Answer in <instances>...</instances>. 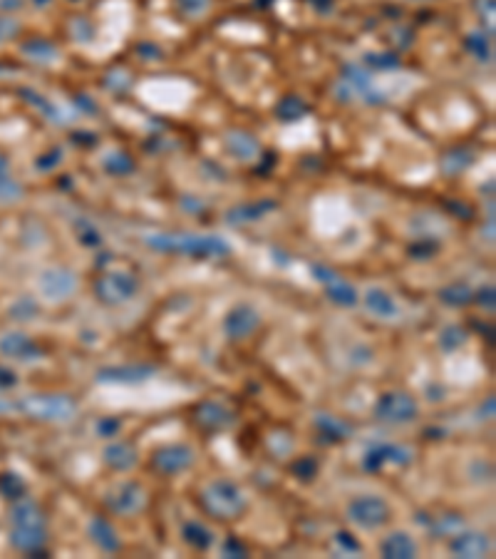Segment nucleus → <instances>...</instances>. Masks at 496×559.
<instances>
[{
  "mask_svg": "<svg viewBox=\"0 0 496 559\" xmlns=\"http://www.w3.org/2000/svg\"><path fill=\"white\" fill-rule=\"evenodd\" d=\"M199 505L213 519L226 522V519L241 517L243 512H246L248 502L238 485H233L229 480H213L199 492Z\"/></svg>",
  "mask_w": 496,
  "mask_h": 559,
  "instance_id": "1",
  "label": "nucleus"
},
{
  "mask_svg": "<svg viewBox=\"0 0 496 559\" xmlns=\"http://www.w3.org/2000/svg\"><path fill=\"white\" fill-rule=\"evenodd\" d=\"M147 244L157 251H179L191 256H224L229 254V244L219 237H189V234H154Z\"/></svg>",
  "mask_w": 496,
  "mask_h": 559,
  "instance_id": "2",
  "label": "nucleus"
},
{
  "mask_svg": "<svg viewBox=\"0 0 496 559\" xmlns=\"http://www.w3.org/2000/svg\"><path fill=\"white\" fill-rule=\"evenodd\" d=\"M18 411L35 420H70L77 413V403L60 393H33L20 400Z\"/></svg>",
  "mask_w": 496,
  "mask_h": 559,
  "instance_id": "3",
  "label": "nucleus"
},
{
  "mask_svg": "<svg viewBox=\"0 0 496 559\" xmlns=\"http://www.w3.org/2000/svg\"><path fill=\"white\" fill-rule=\"evenodd\" d=\"M390 505L380 495H360L348 505V519L360 530H380L390 522Z\"/></svg>",
  "mask_w": 496,
  "mask_h": 559,
  "instance_id": "4",
  "label": "nucleus"
},
{
  "mask_svg": "<svg viewBox=\"0 0 496 559\" xmlns=\"http://www.w3.org/2000/svg\"><path fill=\"white\" fill-rule=\"evenodd\" d=\"M375 418L390 425H402V422H412L420 415V403L405 390H387L382 393L375 403Z\"/></svg>",
  "mask_w": 496,
  "mask_h": 559,
  "instance_id": "5",
  "label": "nucleus"
},
{
  "mask_svg": "<svg viewBox=\"0 0 496 559\" xmlns=\"http://www.w3.org/2000/svg\"><path fill=\"white\" fill-rule=\"evenodd\" d=\"M139 293V281L124 271H112L95 281V296L107 306H122Z\"/></svg>",
  "mask_w": 496,
  "mask_h": 559,
  "instance_id": "6",
  "label": "nucleus"
},
{
  "mask_svg": "<svg viewBox=\"0 0 496 559\" xmlns=\"http://www.w3.org/2000/svg\"><path fill=\"white\" fill-rule=\"evenodd\" d=\"M107 507L114 512V515H122V517H132V515H139L147 505V492L139 482H122L112 492L107 495Z\"/></svg>",
  "mask_w": 496,
  "mask_h": 559,
  "instance_id": "7",
  "label": "nucleus"
},
{
  "mask_svg": "<svg viewBox=\"0 0 496 559\" xmlns=\"http://www.w3.org/2000/svg\"><path fill=\"white\" fill-rule=\"evenodd\" d=\"M387 463L405 467V465L412 463V450L405 445H395V442H378V445L367 447L365 458H362V470L378 472Z\"/></svg>",
  "mask_w": 496,
  "mask_h": 559,
  "instance_id": "8",
  "label": "nucleus"
},
{
  "mask_svg": "<svg viewBox=\"0 0 496 559\" xmlns=\"http://www.w3.org/2000/svg\"><path fill=\"white\" fill-rule=\"evenodd\" d=\"M194 465V450L189 445H164L152 455V467L159 475H177Z\"/></svg>",
  "mask_w": 496,
  "mask_h": 559,
  "instance_id": "9",
  "label": "nucleus"
},
{
  "mask_svg": "<svg viewBox=\"0 0 496 559\" xmlns=\"http://www.w3.org/2000/svg\"><path fill=\"white\" fill-rule=\"evenodd\" d=\"M260 326V316L254 306L248 304H238L226 313L224 318V334L229 336L231 341H243L248 336H254Z\"/></svg>",
  "mask_w": 496,
  "mask_h": 559,
  "instance_id": "10",
  "label": "nucleus"
},
{
  "mask_svg": "<svg viewBox=\"0 0 496 559\" xmlns=\"http://www.w3.org/2000/svg\"><path fill=\"white\" fill-rule=\"evenodd\" d=\"M157 373L154 366L132 363V366H107L97 370V383H114V386H142Z\"/></svg>",
  "mask_w": 496,
  "mask_h": 559,
  "instance_id": "11",
  "label": "nucleus"
},
{
  "mask_svg": "<svg viewBox=\"0 0 496 559\" xmlns=\"http://www.w3.org/2000/svg\"><path fill=\"white\" fill-rule=\"evenodd\" d=\"M0 353L15 361H37L42 358V348L23 331H8L0 336Z\"/></svg>",
  "mask_w": 496,
  "mask_h": 559,
  "instance_id": "12",
  "label": "nucleus"
},
{
  "mask_svg": "<svg viewBox=\"0 0 496 559\" xmlns=\"http://www.w3.org/2000/svg\"><path fill=\"white\" fill-rule=\"evenodd\" d=\"M449 549L454 557H464V559H479L491 554V537L484 535V532H459V535L452 537L449 542Z\"/></svg>",
  "mask_w": 496,
  "mask_h": 559,
  "instance_id": "13",
  "label": "nucleus"
},
{
  "mask_svg": "<svg viewBox=\"0 0 496 559\" xmlns=\"http://www.w3.org/2000/svg\"><path fill=\"white\" fill-rule=\"evenodd\" d=\"M77 279L67 268H50L40 276V291L50 301H65L70 293H75Z\"/></svg>",
  "mask_w": 496,
  "mask_h": 559,
  "instance_id": "14",
  "label": "nucleus"
},
{
  "mask_svg": "<svg viewBox=\"0 0 496 559\" xmlns=\"http://www.w3.org/2000/svg\"><path fill=\"white\" fill-rule=\"evenodd\" d=\"M194 420L196 425H201V428L206 430H221L233 425V413L224 403H219V400H204L194 411Z\"/></svg>",
  "mask_w": 496,
  "mask_h": 559,
  "instance_id": "15",
  "label": "nucleus"
},
{
  "mask_svg": "<svg viewBox=\"0 0 496 559\" xmlns=\"http://www.w3.org/2000/svg\"><path fill=\"white\" fill-rule=\"evenodd\" d=\"M87 535H89V540L95 542L97 547L102 549V552L114 554V552H119V549H122V540H119L117 530H114L112 522H109L107 517H102V515H97V517L89 519Z\"/></svg>",
  "mask_w": 496,
  "mask_h": 559,
  "instance_id": "16",
  "label": "nucleus"
},
{
  "mask_svg": "<svg viewBox=\"0 0 496 559\" xmlns=\"http://www.w3.org/2000/svg\"><path fill=\"white\" fill-rule=\"evenodd\" d=\"M48 542V532L45 527H12L10 530V544L18 552L25 554H42V547Z\"/></svg>",
  "mask_w": 496,
  "mask_h": 559,
  "instance_id": "17",
  "label": "nucleus"
},
{
  "mask_svg": "<svg viewBox=\"0 0 496 559\" xmlns=\"http://www.w3.org/2000/svg\"><path fill=\"white\" fill-rule=\"evenodd\" d=\"M10 522L12 527H45V512L35 500L20 497V500L12 502Z\"/></svg>",
  "mask_w": 496,
  "mask_h": 559,
  "instance_id": "18",
  "label": "nucleus"
},
{
  "mask_svg": "<svg viewBox=\"0 0 496 559\" xmlns=\"http://www.w3.org/2000/svg\"><path fill=\"white\" fill-rule=\"evenodd\" d=\"M380 554L387 559H412L417 557V542L407 532H390L380 542Z\"/></svg>",
  "mask_w": 496,
  "mask_h": 559,
  "instance_id": "19",
  "label": "nucleus"
},
{
  "mask_svg": "<svg viewBox=\"0 0 496 559\" xmlns=\"http://www.w3.org/2000/svg\"><path fill=\"white\" fill-rule=\"evenodd\" d=\"M105 463L117 472H127L132 467H136L139 463V455H136V447L130 445V442H109L102 452Z\"/></svg>",
  "mask_w": 496,
  "mask_h": 559,
  "instance_id": "20",
  "label": "nucleus"
},
{
  "mask_svg": "<svg viewBox=\"0 0 496 559\" xmlns=\"http://www.w3.org/2000/svg\"><path fill=\"white\" fill-rule=\"evenodd\" d=\"M315 428H318V433L323 435L325 440H330V442H343L353 435V425H350V422L340 420V418H335V415H325V413L315 415Z\"/></svg>",
  "mask_w": 496,
  "mask_h": 559,
  "instance_id": "21",
  "label": "nucleus"
},
{
  "mask_svg": "<svg viewBox=\"0 0 496 559\" xmlns=\"http://www.w3.org/2000/svg\"><path fill=\"white\" fill-rule=\"evenodd\" d=\"M365 306L370 313L380 316V318H392V316H397L395 298L384 291V289H370V291L365 293Z\"/></svg>",
  "mask_w": 496,
  "mask_h": 559,
  "instance_id": "22",
  "label": "nucleus"
},
{
  "mask_svg": "<svg viewBox=\"0 0 496 559\" xmlns=\"http://www.w3.org/2000/svg\"><path fill=\"white\" fill-rule=\"evenodd\" d=\"M181 537L189 547L199 549V552H206L213 544V532L209 530L206 524L201 522H184L181 524Z\"/></svg>",
  "mask_w": 496,
  "mask_h": 559,
  "instance_id": "23",
  "label": "nucleus"
},
{
  "mask_svg": "<svg viewBox=\"0 0 496 559\" xmlns=\"http://www.w3.org/2000/svg\"><path fill=\"white\" fill-rule=\"evenodd\" d=\"M226 147L233 157L238 160H254L258 155V142H256L248 132H231L229 137H226Z\"/></svg>",
  "mask_w": 496,
  "mask_h": 559,
  "instance_id": "24",
  "label": "nucleus"
},
{
  "mask_svg": "<svg viewBox=\"0 0 496 559\" xmlns=\"http://www.w3.org/2000/svg\"><path fill=\"white\" fill-rule=\"evenodd\" d=\"M325 291H328V298L337 306L353 309V306L357 304V291H355V286H350L348 281L340 279V276H335L330 284H325Z\"/></svg>",
  "mask_w": 496,
  "mask_h": 559,
  "instance_id": "25",
  "label": "nucleus"
},
{
  "mask_svg": "<svg viewBox=\"0 0 496 559\" xmlns=\"http://www.w3.org/2000/svg\"><path fill=\"white\" fill-rule=\"evenodd\" d=\"M420 522L425 524L427 530H429L434 537L454 535V532H459L461 527H464V519H461L459 515H454V512H449V515H442V517H429V515H427V519L420 517Z\"/></svg>",
  "mask_w": 496,
  "mask_h": 559,
  "instance_id": "26",
  "label": "nucleus"
},
{
  "mask_svg": "<svg viewBox=\"0 0 496 559\" xmlns=\"http://www.w3.org/2000/svg\"><path fill=\"white\" fill-rule=\"evenodd\" d=\"M0 495L10 502L20 500V497L28 495V482H25L18 472H10V470L0 472Z\"/></svg>",
  "mask_w": 496,
  "mask_h": 559,
  "instance_id": "27",
  "label": "nucleus"
},
{
  "mask_svg": "<svg viewBox=\"0 0 496 559\" xmlns=\"http://www.w3.org/2000/svg\"><path fill=\"white\" fill-rule=\"evenodd\" d=\"M8 313H10L12 321H33V318H37V313H40V304H37L33 296H20L18 301H12L10 309H8Z\"/></svg>",
  "mask_w": 496,
  "mask_h": 559,
  "instance_id": "28",
  "label": "nucleus"
},
{
  "mask_svg": "<svg viewBox=\"0 0 496 559\" xmlns=\"http://www.w3.org/2000/svg\"><path fill=\"white\" fill-rule=\"evenodd\" d=\"M439 298H442L447 306H454V309H461V306H467L474 301V293L469 286L464 284H452V286H444L442 291H439Z\"/></svg>",
  "mask_w": 496,
  "mask_h": 559,
  "instance_id": "29",
  "label": "nucleus"
},
{
  "mask_svg": "<svg viewBox=\"0 0 496 559\" xmlns=\"http://www.w3.org/2000/svg\"><path fill=\"white\" fill-rule=\"evenodd\" d=\"M273 207H276L273 202H258V204H251V207H236L229 214V219L233 221V224H241V221H258L260 216L266 214V212H271Z\"/></svg>",
  "mask_w": 496,
  "mask_h": 559,
  "instance_id": "30",
  "label": "nucleus"
},
{
  "mask_svg": "<svg viewBox=\"0 0 496 559\" xmlns=\"http://www.w3.org/2000/svg\"><path fill=\"white\" fill-rule=\"evenodd\" d=\"M320 470V463L313 458V455H303V458H296L290 463V472L293 477H298L301 482H310Z\"/></svg>",
  "mask_w": 496,
  "mask_h": 559,
  "instance_id": "31",
  "label": "nucleus"
},
{
  "mask_svg": "<svg viewBox=\"0 0 496 559\" xmlns=\"http://www.w3.org/2000/svg\"><path fill=\"white\" fill-rule=\"evenodd\" d=\"M464 343H467V331L459 326H447L442 334H439V348H442L444 353L457 351V348H461Z\"/></svg>",
  "mask_w": 496,
  "mask_h": 559,
  "instance_id": "32",
  "label": "nucleus"
},
{
  "mask_svg": "<svg viewBox=\"0 0 496 559\" xmlns=\"http://www.w3.org/2000/svg\"><path fill=\"white\" fill-rule=\"evenodd\" d=\"M20 196H23V187L15 179L0 174V202H15Z\"/></svg>",
  "mask_w": 496,
  "mask_h": 559,
  "instance_id": "33",
  "label": "nucleus"
},
{
  "mask_svg": "<svg viewBox=\"0 0 496 559\" xmlns=\"http://www.w3.org/2000/svg\"><path fill=\"white\" fill-rule=\"evenodd\" d=\"M303 112H305V105H303L298 97H285V100L278 105V114L283 119H296V117H301Z\"/></svg>",
  "mask_w": 496,
  "mask_h": 559,
  "instance_id": "34",
  "label": "nucleus"
},
{
  "mask_svg": "<svg viewBox=\"0 0 496 559\" xmlns=\"http://www.w3.org/2000/svg\"><path fill=\"white\" fill-rule=\"evenodd\" d=\"M105 169L112 174H127L132 172V160L122 152H117V155H109L105 160Z\"/></svg>",
  "mask_w": 496,
  "mask_h": 559,
  "instance_id": "35",
  "label": "nucleus"
},
{
  "mask_svg": "<svg viewBox=\"0 0 496 559\" xmlns=\"http://www.w3.org/2000/svg\"><path fill=\"white\" fill-rule=\"evenodd\" d=\"M25 53L33 55V58H37V60H50L57 55V50H55V45H50V42L35 40V42H28V45H25Z\"/></svg>",
  "mask_w": 496,
  "mask_h": 559,
  "instance_id": "36",
  "label": "nucleus"
},
{
  "mask_svg": "<svg viewBox=\"0 0 496 559\" xmlns=\"http://www.w3.org/2000/svg\"><path fill=\"white\" fill-rule=\"evenodd\" d=\"M335 542L345 549V552H350V554H360L362 552L360 542L355 540V535H350V532H345V530L335 532Z\"/></svg>",
  "mask_w": 496,
  "mask_h": 559,
  "instance_id": "37",
  "label": "nucleus"
},
{
  "mask_svg": "<svg viewBox=\"0 0 496 559\" xmlns=\"http://www.w3.org/2000/svg\"><path fill=\"white\" fill-rule=\"evenodd\" d=\"M119 428H122V422H119L117 418H102V420L97 422V435H100V438H114V435L119 433Z\"/></svg>",
  "mask_w": 496,
  "mask_h": 559,
  "instance_id": "38",
  "label": "nucleus"
},
{
  "mask_svg": "<svg viewBox=\"0 0 496 559\" xmlns=\"http://www.w3.org/2000/svg\"><path fill=\"white\" fill-rule=\"evenodd\" d=\"M224 554L226 557H233V559H241L248 554L246 544H243L241 540H236V537H229V540L224 542Z\"/></svg>",
  "mask_w": 496,
  "mask_h": 559,
  "instance_id": "39",
  "label": "nucleus"
},
{
  "mask_svg": "<svg viewBox=\"0 0 496 559\" xmlns=\"http://www.w3.org/2000/svg\"><path fill=\"white\" fill-rule=\"evenodd\" d=\"M179 6H181L184 12H189V15H196V12L206 10L209 0H179Z\"/></svg>",
  "mask_w": 496,
  "mask_h": 559,
  "instance_id": "40",
  "label": "nucleus"
},
{
  "mask_svg": "<svg viewBox=\"0 0 496 559\" xmlns=\"http://www.w3.org/2000/svg\"><path fill=\"white\" fill-rule=\"evenodd\" d=\"M474 301H477L479 306H484V309H489V311H494V289H481V291L474 296Z\"/></svg>",
  "mask_w": 496,
  "mask_h": 559,
  "instance_id": "41",
  "label": "nucleus"
},
{
  "mask_svg": "<svg viewBox=\"0 0 496 559\" xmlns=\"http://www.w3.org/2000/svg\"><path fill=\"white\" fill-rule=\"evenodd\" d=\"M367 62H370V65H375V67H397V65H400V62H397L392 55H370V58H367Z\"/></svg>",
  "mask_w": 496,
  "mask_h": 559,
  "instance_id": "42",
  "label": "nucleus"
},
{
  "mask_svg": "<svg viewBox=\"0 0 496 559\" xmlns=\"http://www.w3.org/2000/svg\"><path fill=\"white\" fill-rule=\"evenodd\" d=\"M313 276L320 281V284L325 286V284H330V281L335 279L337 274H335V271H333V268H325V266H313Z\"/></svg>",
  "mask_w": 496,
  "mask_h": 559,
  "instance_id": "43",
  "label": "nucleus"
},
{
  "mask_svg": "<svg viewBox=\"0 0 496 559\" xmlns=\"http://www.w3.org/2000/svg\"><path fill=\"white\" fill-rule=\"evenodd\" d=\"M80 241H82L85 246H97V244H100V241H102V239H100V234H97L95 229L89 226V229L80 232Z\"/></svg>",
  "mask_w": 496,
  "mask_h": 559,
  "instance_id": "44",
  "label": "nucleus"
},
{
  "mask_svg": "<svg viewBox=\"0 0 496 559\" xmlns=\"http://www.w3.org/2000/svg\"><path fill=\"white\" fill-rule=\"evenodd\" d=\"M15 383H18V375L12 373L10 368H3V366H0V388H12Z\"/></svg>",
  "mask_w": 496,
  "mask_h": 559,
  "instance_id": "45",
  "label": "nucleus"
},
{
  "mask_svg": "<svg viewBox=\"0 0 496 559\" xmlns=\"http://www.w3.org/2000/svg\"><path fill=\"white\" fill-rule=\"evenodd\" d=\"M479 418H481V420H491V418H494V398L481 403V408H479Z\"/></svg>",
  "mask_w": 496,
  "mask_h": 559,
  "instance_id": "46",
  "label": "nucleus"
},
{
  "mask_svg": "<svg viewBox=\"0 0 496 559\" xmlns=\"http://www.w3.org/2000/svg\"><path fill=\"white\" fill-rule=\"evenodd\" d=\"M469 48L474 50V53H479V58H486V42L481 40V37H469Z\"/></svg>",
  "mask_w": 496,
  "mask_h": 559,
  "instance_id": "47",
  "label": "nucleus"
},
{
  "mask_svg": "<svg viewBox=\"0 0 496 559\" xmlns=\"http://www.w3.org/2000/svg\"><path fill=\"white\" fill-rule=\"evenodd\" d=\"M429 400H434V403H437V400H442V388H437V386H432L429 390Z\"/></svg>",
  "mask_w": 496,
  "mask_h": 559,
  "instance_id": "48",
  "label": "nucleus"
},
{
  "mask_svg": "<svg viewBox=\"0 0 496 559\" xmlns=\"http://www.w3.org/2000/svg\"><path fill=\"white\" fill-rule=\"evenodd\" d=\"M6 172H8V160L0 155V174H6Z\"/></svg>",
  "mask_w": 496,
  "mask_h": 559,
  "instance_id": "49",
  "label": "nucleus"
}]
</instances>
